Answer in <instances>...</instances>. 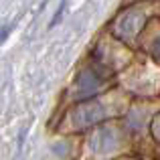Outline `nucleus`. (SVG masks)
I'll list each match as a JSON object with an SVG mask.
<instances>
[{
	"label": "nucleus",
	"mask_w": 160,
	"mask_h": 160,
	"mask_svg": "<svg viewBox=\"0 0 160 160\" xmlns=\"http://www.w3.org/2000/svg\"><path fill=\"white\" fill-rule=\"evenodd\" d=\"M152 130H154V136H156V140L160 142V116L154 120V126H152Z\"/></svg>",
	"instance_id": "7"
},
{
	"label": "nucleus",
	"mask_w": 160,
	"mask_h": 160,
	"mask_svg": "<svg viewBox=\"0 0 160 160\" xmlns=\"http://www.w3.org/2000/svg\"><path fill=\"white\" fill-rule=\"evenodd\" d=\"M120 144V132L113 126H102L93 132L89 140V146L95 154H109L112 150L118 148Z\"/></svg>",
	"instance_id": "4"
},
{
	"label": "nucleus",
	"mask_w": 160,
	"mask_h": 160,
	"mask_svg": "<svg viewBox=\"0 0 160 160\" xmlns=\"http://www.w3.org/2000/svg\"><path fill=\"white\" fill-rule=\"evenodd\" d=\"M144 22H146V12L138 6H132L116 18V22H113V35L118 39H122L124 43H132L138 37L140 28L144 27Z\"/></svg>",
	"instance_id": "1"
},
{
	"label": "nucleus",
	"mask_w": 160,
	"mask_h": 160,
	"mask_svg": "<svg viewBox=\"0 0 160 160\" xmlns=\"http://www.w3.org/2000/svg\"><path fill=\"white\" fill-rule=\"evenodd\" d=\"M65 4H67V0H61V4H59V8H57V12H55V18L51 20V27H55V24L61 20V16H63V10H65Z\"/></svg>",
	"instance_id": "6"
},
{
	"label": "nucleus",
	"mask_w": 160,
	"mask_h": 160,
	"mask_svg": "<svg viewBox=\"0 0 160 160\" xmlns=\"http://www.w3.org/2000/svg\"><path fill=\"white\" fill-rule=\"evenodd\" d=\"M106 116H108L106 108L95 99H89V102H81L71 112V124L79 130H87L95 124H102Z\"/></svg>",
	"instance_id": "3"
},
{
	"label": "nucleus",
	"mask_w": 160,
	"mask_h": 160,
	"mask_svg": "<svg viewBox=\"0 0 160 160\" xmlns=\"http://www.w3.org/2000/svg\"><path fill=\"white\" fill-rule=\"evenodd\" d=\"M150 53H152V57L160 63V37H158V39H154V43L150 45Z\"/></svg>",
	"instance_id": "5"
},
{
	"label": "nucleus",
	"mask_w": 160,
	"mask_h": 160,
	"mask_svg": "<svg viewBox=\"0 0 160 160\" xmlns=\"http://www.w3.org/2000/svg\"><path fill=\"white\" fill-rule=\"evenodd\" d=\"M103 85H106V75L102 71L95 67H83L75 79V98L79 102H89L91 98H95V93L102 91Z\"/></svg>",
	"instance_id": "2"
}]
</instances>
